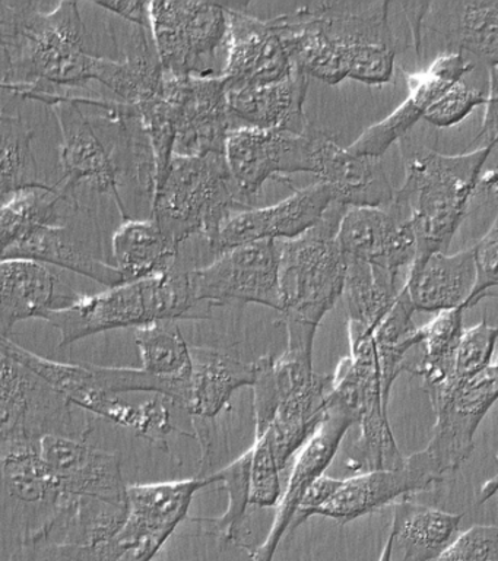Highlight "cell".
Wrapping results in <instances>:
<instances>
[{
	"label": "cell",
	"mask_w": 498,
	"mask_h": 561,
	"mask_svg": "<svg viewBox=\"0 0 498 561\" xmlns=\"http://www.w3.org/2000/svg\"><path fill=\"white\" fill-rule=\"evenodd\" d=\"M77 2L51 11L40 2L0 0V68L3 90L49 103L90 91L102 56L90 51Z\"/></svg>",
	"instance_id": "6da1fadb"
},
{
	"label": "cell",
	"mask_w": 498,
	"mask_h": 561,
	"mask_svg": "<svg viewBox=\"0 0 498 561\" xmlns=\"http://www.w3.org/2000/svg\"><path fill=\"white\" fill-rule=\"evenodd\" d=\"M384 0L312 2L279 15L294 65L327 85L344 79L380 87L395 73L396 39Z\"/></svg>",
	"instance_id": "7a4b0ae2"
},
{
	"label": "cell",
	"mask_w": 498,
	"mask_h": 561,
	"mask_svg": "<svg viewBox=\"0 0 498 561\" xmlns=\"http://www.w3.org/2000/svg\"><path fill=\"white\" fill-rule=\"evenodd\" d=\"M405 182L395 192L392 204L413 224L417 257L445 252L479 191L483 169L493 149L479 147L465 153H441L401 140Z\"/></svg>",
	"instance_id": "3957f363"
},
{
	"label": "cell",
	"mask_w": 498,
	"mask_h": 561,
	"mask_svg": "<svg viewBox=\"0 0 498 561\" xmlns=\"http://www.w3.org/2000/svg\"><path fill=\"white\" fill-rule=\"evenodd\" d=\"M347 206L335 204L304 236L279 241L282 309L287 350L313 355L319 324L344 296L347 261L338 241Z\"/></svg>",
	"instance_id": "277c9868"
},
{
	"label": "cell",
	"mask_w": 498,
	"mask_h": 561,
	"mask_svg": "<svg viewBox=\"0 0 498 561\" xmlns=\"http://www.w3.org/2000/svg\"><path fill=\"white\" fill-rule=\"evenodd\" d=\"M255 438L269 442L281 471L321 427L329 408L332 375L314 371L313 355L283 351L256 359Z\"/></svg>",
	"instance_id": "5b68a950"
},
{
	"label": "cell",
	"mask_w": 498,
	"mask_h": 561,
	"mask_svg": "<svg viewBox=\"0 0 498 561\" xmlns=\"http://www.w3.org/2000/svg\"><path fill=\"white\" fill-rule=\"evenodd\" d=\"M185 263L151 278L132 280L107 291L82 296L69 309L46 320L60 333V348L86 336L121 328H142L160 320L205 319L211 310L198 305L192 294Z\"/></svg>",
	"instance_id": "8992f818"
},
{
	"label": "cell",
	"mask_w": 498,
	"mask_h": 561,
	"mask_svg": "<svg viewBox=\"0 0 498 561\" xmlns=\"http://www.w3.org/2000/svg\"><path fill=\"white\" fill-rule=\"evenodd\" d=\"M349 355L332 375L331 399L351 411L358 425L357 440L348 450L345 467L357 473L399 468L402 455L391 423L389 402L395 379L387 375L373 331L347 322Z\"/></svg>",
	"instance_id": "52a82bcc"
},
{
	"label": "cell",
	"mask_w": 498,
	"mask_h": 561,
	"mask_svg": "<svg viewBox=\"0 0 498 561\" xmlns=\"http://www.w3.org/2000/svg\"><path fill=\"white\" fill-rule=\"evenodd\" d=\"M161 230L178 250L192 237L211 244L233 215L251 209L222 153L174 156L151 205Z\"/></svg>",
	"instance_id": "ba28073f"
},
{
	"label": "cell",
	"mask_w": 498,
	"mask_h": 561,
	"mask_svg": "<svg viewBox=\"0 0 498 561\" xmlns=\"http://www.w3.org/2000/svg\"><path fill=\"white\" fill-rule=\"evenodd\" d=\"M95 103L94 107L103 112L95 123L71 96H58L47 103L62 134V179L56 187L72 205L81 208L77 188L81 183H89L94 191L113 196L126 221L130 215L120 195V178L126 175L128 161V127L119 101L100 99Z\"/></svg>",
	"instance_id": "9c48e42d"
},
{
	"label": "cell",
	"mask_w": 498,
	"mask_h": 561,
	"mask_svg": "<svg viewBox=\"0 0 498 561\" xmlns=\"http://www.w3.org/2000/svg\"><path fill=\"white\" fill-rule=\"evenodd\" d=\"M151 34L164 72L220 77L216 64L229 37V9L220 2H152Z\"/></svg>",
	"instance_id": "30bf717a"
},
{
	"label": "cell",
	"mask_w": 498,
	"mask_h": 561,
	"mask_svg": "<svg viewBox=\"0 0 498 561\" xmlns=\"http://www.w3.org/2000/svg\"><path fill=\"white\" fill-rule=\"evenodd\" d=\"M0 385V449L38 446L47 436H90V423H77L63 394L3 354Z\"/></svg>",
	"instance_id": "8fae6325"
},
{
	"label": "cell",
	"mask_w": 498,
	"mask_h": 561,
	"mask_svg": "<svg viewBox=\"0 0 498 561\" xmlns=\"http://www.w3.org/2000/svg\"><path fill=\"white\" fill-rule=\"evenodd\" d=\"M279 266V241L238 245L218 254L209 265L190 270L192 294L208 310L231 302H255L281 311Z\"/></svg>",
	"instance_id": "7c38bea8"
},
{
	"label": "cell",
	"mask_w": 498,
	"mask_h": 561,
	"mask_svg": "<svg viewBox=\"0 0 498 561\" xmlns=\"http://www.w3.org/2000/svg\"><path fill=\"white\" fill-rule=\"evenodd\" d=\"M498 401V367L474 379L454 385L431 402L436 414L435 427L426 449L417 451L437 482L458 471L475 447V434L488 411Z\"/></svg>",
	"instance_id": "4fadbf2b"
},
{
	"label": "cell",
	"mask_w": 498,
	"mask_h": 561,
	"mask_svg": "<svg viewBox=\"0 0 498 561\" xmlns=\"http://www.w3.org/2000/svg\"><path fill=\"white\" fill-rule=\"evenodd\" d=\"M314 127L297 135L287 130L239 127L227 140L225 158L244 199L260 195L268 180L290 186L291 174H313Z\"/></svg>",
	"instance_id": "5bb4252c"
},
{
	"label": "cell",
	"mask_w": 498,
	"mask_h": 561,
	"mask_svg": "<svg viewBox=\"0 0 498 561\" xmlns=\"http://www.w3.org/2000/svg\"><path fill=\"white\" fill-rule=\"evenodd\" d=\"M164 94L172 101L176 123L174 156H225L233 122L221 77H176L164 72Z\"/></svg>",
	"instance_id": "9a60e30c"
},
{
	"label": "cell",
	"mask_w": 498,
	"mask_h": 561,
	"mask_svg": "<svg viewBox=\"0 0 498 561\" xmlns=\"http://www.w3.org/2000/svg\"><path fill=\"white\" fill-rule=\"evenodd\" d=\"M229 37L221 77L227 88L266 85L282 81L297 69L283 42L279 20H260L247 4L227 3Z\"/></svg>",
	"instance_id": "2e32d148"
},
{
	"label": "cell",
	"mask_w": 498,
	"mask_h": 561,
	"mask_svg": "<svg viewBox=\"0 0 498 561\" xmlns=\"http://www.w3.org/2000/svg\"><path fill=\"white\" fill-rule=\"evenodd\" d=\"M331 397V394H329ZM357 425L356 416L347 408L329 398V408L321 427L292 459L290 477L282 491L273 525L264 542L251 552L252 561H273L283 537L291 534L297 513L310 486L322 476L338 454L348 430Z\"/></svg>",
	"instance_id": "e0dca14e"
},
{
	"label": "cell",
	"mask_w": 498,
	"mask_h": 561,
	"mask_svg": "<svg viewBox=\"0 0 498 561\" xmlns=\"http://www.w3.org/2000/svg\"><path fill=\"white\" fill-rule=\"evenodd\" d=\"M472 70L474 64L466 60L462 51L450 50L440 53L427 69L404 72L409 88L408 96L383 121L367 127L349 145V151L380 160L393 144L401 142L426 117L428 110L450 87L462 81Z\"/></svg>",
	"instance_id": "ac0fdd59"
},
{
	"label": "cell",
	"mask_w": 498,
	"mask_h": 561,
	"mask_svg": "<svg viewBox=\"0 0 498 561\" xmlns=\"http://www.w3.org/2000/svg\"><path fill=\"white\" fill-rule=\"evenodd\" d=\"M334 204L332 188L317 180L268 208H251L233 215L208 248L217 257L227 250L256 241L299 239L316 227Z\"/></svg>",
	"instance_id": "d6986e66"
},
{
	"label": "cell",
	"mask_w": 498,
	"mask_h": 561,
	"mask_svg": "<svg viewBox=\"0 0 498 561\" xmlns=\"http://www.w3.org/2000/svg\"><path fill=\"white\" fill-rule=\"evenodd\" d=\"M338 241L347 259H358L395 275H408L417 257L413 224L395 205L348 208L340 221Z\"/></svg>",
	"instance_id": "ffe728a7"
},
{
	"label": "cell",
	"mask_w": 498,
	"mask_h": 561,
	"mask_svg": "<svg viewBox=\"0 0 498 561\" xmlns=\"http://www.w3.org/2000/svg\"><path fill=\"white\" fill-rule=\"evenodd\" d=\"M435 485L430 473L410 455L399 468L360 472L345 480L331 477L329 494L314 516L345 525Z\"/></svg>",
	"instance_id": "44dd1931"
},
{
	"label": "cell",
	"mask_w": 498,
	"mask_h": 561,
	"mask_svg": "<svg viewBox=\"0 0 498 561\" xmlns=\"http://www.w3.org/2000/svg\"><path fill=\"white\" fill-rule=\"evenodd\" d=\"M0 354L36 373L73 407L130 428L135 434L141 428L142 405H129L116 394L108 393L94 370V364L54 362L25 350L10 337H2Z\"/></svg>",
	"instance_id": "7402d4cb"
},
{
	"label": "cell",
	"mask_w": 498,
	"mask_h": 561,
	"mask_svg": "<svg viewBox=\"0 0 498 561\" xmlns=\"http://www.w3.org/2000/svg\"><path fill=\"white\" fill-rule=\"evenodd\" d=\"M86 438L47 436L38 445V454L65 493L128 503L120 455L90 445Z\"/></svg>",
	"instance_id": "603a6c76"
},
{
	"label": "cell",
	"mask_w": 498,
	"mask_h": 561,
	"mask_svg": "<svg viewBox=\"0 0 498 561\" xmlns=\"http://www.w3.org/2000/svg\"><path fill=\"white\" fill-rule=\"evenodd\" d=\"M313 174L332 188L336 204L347 208H380L395 197L379 158L357 156L319 129H314Z\"/></svg>",
	"instance_id": "cb8c5ba5"
},
{
	"label": "cell",
	"mask_w": 498,
	"mask_h": 561,
	"mask_svg": "<svg viewBox=\"0 0 498 561\" xmlns=\"http://www.w3.org/2000/svg\"><path fill=\"white\" fill-rule=\"evenodd\" d=\"M2 301L0 331L8 337L16 323L69 309L84 294L77 293L46 263L30 259H5L0 263Z\"/></svg>",
	"instance_id": "d4e9b609"
},
{
	"label": "cell",
	"mask_w": 498,
	"mask_h": 561,
	"mask_svg": "<svg viewBox=\"0 0 498 561\" xmlns=\"http://www.w3.org/2000/svg\"><path fill=\"white\" fill-rule=\"evenodd\" d=\"M308 90L309 77L299 68L279 82L227 88L233 130L257 127L304 134L310 127L304 113Z\"/></svg>",
	"instance_id": "484cf974"
},
{
	"label": "cell",
	"mask_w": 498,
	"mask_h": 561,
	"mask_svg": "<svg viewBox=\"0 0 498 561\" xmlns=\"http://www.w3.org/2000/svg\"><path fill=\"white\" fill-rule=\"evenodd\" d=\"M476 280L475 252L470 248L453 254L435 253L424 261L414 262L404 288L415 310L440 313L465 309Z\"/></svg>",
	"instance_id": "4316f807"
},
{
	"label": "cell",
	"mask_w": 498,
	"mask_h": 561,
	"mask_svg": "<svg viewBox=\"0 0 498 561\" xmlns=\"http://www.w3.org/2000/svg\"><path fill=\"white\" fill-rule=\"evenodd\" d=\"M5 259H30L46 265L63 267L86 278L107 285L108 288L125 284L115 265L103 261L82 244L67 222L37 224L21 232L14 241L2 248Z\"/></svg>",
	"instance_id": "83f0119b"
},
{
	"label": "cell",
	"mask_w": 498,
	"mask_h": 561,
	"mask_svg": "<svg viewBox=\"0 0 498 561\" xmlns=\"http://www.w3.org/2000/svg\"><path fill=\"white\" fill-rule=\"evenodd\" d=\"M463 515L405 497L393 504L391 533L378 561H431L456 538Z\"/></svg>",
	"instance_id": "f1b7e54d"
},
{
	"label": "cell",
	"mask_w": 498,
	"mask_h": 561,
	"mask_svg": "<svg viewBox=\"0 0 498 561\" xmlns=\"http://www.w3.org/2000/svg\"><path fill=\"white\" fill-rule=\"evenodd\" d=\"M257 364L244 363L233 351L192 346L190 401L192 421L216 423L231 398L256 380Z\"/></svg>",
	"instance_id": "f546056e"
},
{
	"label": "cell",
	"mask_w": 498,
	"mask_h": 561,
	"mask_svg": "<svg viewBox=\"0 0 498 561\" xmlns=\"http://www.w3.org/2000/svg\"><path fill=\"white\" fill-rule=\"evenodd\" d=\"M428 26L443 34L456 51H467L489 68L498 66V0L430 3Z\"/></svg>",
	"instance_id": "4dcf8cb0"
},
{
	"label": "cell",
	"mask_w": 498,
	"mask_h": 561,
	"mask_svg": "<svg viewBox=\"0 0 498 561\" xmlns=\"http://www.w3.org/2000/svg\"><path fill=\"white\" fill-rule=\"evenodd\" d=\"M112 254L125 283L164 274L181 261V250L154 218L126 219L113 234Z\"/></svg>",
	"instance_id": "1f68e13d"
},
{
	"label": "cell",
	"mask_w": 498,
	"mask_h": 561,
	"mask_svg": "<svg viewBox=\"0 0 498 561\" xmlns=\"http://www.w3.org/2000/svg\"><path fill=\"white\" fill-rule=\"evenodd\" d=\"M463 309L444 310L421 327L422 354L414 376L421 377L428 399L435 401L452 383L463 333Z\"/></svg>",
	"instance_id": "d6a6232c"
},
{
	"label": "cell",
	"mask_w": 498,
	"mask_h": 561,
	"mask_svg": "<svg viewBox=\"0 0 498 561\" xmlns=\"http://www.w3.org/2000/svg\"><path fill=\"white\" fill-rule=\"evenodd\" d=\"M345 261L347 278L343 298L348 322L374 328L396 305L405 284L395 275L364 261L347 257Z\"/></svg>",
	"instance_id": "836d02e7"
},
{
	"label": "cell",
	"mask_w": 498,
	"mask_h": 561,
	"mask_svg": "<svg viewBox=\"0 0 498 561\" xmlns=\"http://www.w3.org/2000/svg\"><path fill=\"white\" fill-rule=\"evenodd\" d=\"M142 370L173 383H190L192 346L176 320H160L135 331Z\"/></svg>",
	"instance_id": "e575fe53"
},
{
	"label": "cell",
	"mask_w": 498,
	"mask_h": 561,
	"mask_svg": "<svg viewBox=\"0 0 498 561\" xmlns=\"http://www.w3.org/2000/svg\"><path fill=\"white\" fill-rule=\"evenodd\" d=\"M176 526L128 503L125 524L94 548V561H152Z\"/></svg>",
	"instance_id": "d590c367"
},
{
	"label": "cell",
	"mask_w": 498,
	"mask_h": 561,
	"mask_svg": "<svg viewBox=\"0 0 498 561\" xmlns=\"http://www.w3.org/2000/svg\"><path fill=\"white\" fill-rule=\"evenodd\" d=\"M0 151H2V171H0V195L2 201L14 193L32 187H49L40 182L37 162L32 151L34 130L27 126L20 114L0 117Z\"/></svg>",
	"instance_id": "8d00e7d4"
},
{
	"label": "cell",
	"mask_w": 498,
	"mask_h": 561,
	"mask_svg": "<svg viewBox=\"0 0 498 561\" xmlns=\"http://www.w3.org/2000/svg\"><path fill=\"white\" fill-rule=\"evenodd\" d=\"M251 451L246 450L240 455L233 462L221 468L220 471L211 473L213 484L220 482L222 489L227 491V508L220 517H205V519H194L207 522L209 528L207 534L216 535L224 542L244 548L242 530L244 520L247 517V511L251 506Z\"/></svg>",
	"instance_id": "74e56055"
},
{
	"label": "cell",
	"mask_w": 498,
	"mask_h": 561,
	"mask_svg": "<svg viewBox=\"0 0 498 561\" xmlns=\"http://www.w3.org/2000/svg\"><path fill=\"white\" fill-rule=\"evenodd\" d=\"M497 341L498 327H493L485 318L475 327L465 329L461 345H459L452 383L443 393L448 392L454 385L474 379L480 373L488 370L494 364Z\"/></svg>",
	"instance_id": "f35d334b"
},
{
	"label": "cell",
	"mask_w": 498,
	"mask_h": 561,
	"mask_svg": "<svg viewBox=\"0 0 498 561\" xmlns=\"http://www.w3.org/2000/svg\"><path fill=\"white\" fill-rule=\"evenodd\" d=\"M251 506L277 507L282 495L281 468L265 437L255 438L251 449Z\"/></svg>",
	"instance_id": "ab89813d"
},
{
	"label": "cell",
	"mask_w": 498,
	"mask_h": 561,
	"mask_svg": "<svg viewBox=\"0 0 498 561\" xmlns=\"http://www.w3.org/2000/svg\"><path fill=\"white\" fill-rule=\"evenodd\" d=\"M485 103H487V94L478 88L467 85L462 79L432 104L424 121L437 129H448L465 121L478 105H485Z\"/></svg>",
	"instance_id": "60d3db41"
},
{
	"label": "cell",
	"mask_w": 498,
	"mask_h": 561,
	"mask_svg": "<svg viewBox=\"0 0 498 561\" xmlns=\"http://www.w3.org/2000/svg\"><path fill=\"white\" fill-rule=\"evenodd\" d=\"M436 561H498V526H472L458 535Z\"/></svg>",
	"instance_id": "b9f144b4"
},
{
	"label": "cell",
	"mask_w": 498,
	"mask_h": 561,
	"mask_svg": "<svg viewBox=\"0 0 498 561\" xmlns=\"http://www.w3.org/2000/svg\"><path fill=\"white\" fill-rule=\"evenodd\" d=\"M472 248L475 252L478 280L466 307H474L484 298L493 297V291H498V210L488 231Z\"/></svg>",
	"instance_id": "7bdbcfd3"
},
{
	"label": "cell",
	"mask_w": 498,
	"mask_h": 561,
	"mask_svg": "<svg viewBox=\"0 0 498 561\" xmlns=\"http://www.w3.org/2000/svg\"><path fill=\"white\" fill-rule=\"evenodd\" d=\"M484 107L483 125L475 142L498 152V66L489 68V92Z\"/></svg>",
	"instance_id": "ee69618b"
},
{
	"label": "cell",
	"mask_w": 498,
	"mask_h": 561,
	"mask_svg": "<svg viewBox=\"0 0 498 561\" xmlns=\"http://www.w3.org/2000/svg\"><path fill=\"white\" fill-rule=\"evenodd\" d=\"M99 7L107 9L115 15L124 18L129 24L151 31L152 2H97Z\"/></svg>",
	"instance_id": "f6af8a7d"
},
{
	"label": "cell",
	"mask_w": 498,
	"mask_h": 561,
	"mask_svg": "<svg viewBox=\"0 0 498 561\" xmlns=\"http://www.w3.org/2000/svg\"><path fill=\"white\" fill-rule=\"evenodd\" d=\"M401 7L404 9L405 15L408 18L410 31H413L415 50H417L418 56H421V30L427 18L428 8H430V2H404L401 3Z\"/></svg>",
	"instance_id": "bcb514c9"
},
{
	"label": "cell",
	"mask_w": 498,
	"mask_h": 561,
	"mask_svg": "<svg viewBox=\"0 0 498 561\" xmlns=\"http://www.w3.org/2000/svg\"><path fill=\"white\" fill-rule=\"evenodd\" d=\"M479 191L498 201V167L483 175L479 183Z\"/></svg>",
	"instance_id": "7dc6e473"
},
{
	"label": "cell",
	"mask_w": 498,
	"mask_h": 561,
	"mask_svg": "<svg viewBox=\"0 0 498 561\" xmlns=\"http://www.w3.org/2000/svg\"><path fill=\"white\" fill-rule=\"evenodd\" d=\"M497 465H498V454H497ZM498 493V472L493 478H489L488 481H485L478 491V504L487 503L489 499H493L494 495Z\"/></svg>",
	"instance_id": "c3c4849f"
},
{
	"label": "cell",
	"mask_w": 498,
	"mask_h": 561,
	"mask_svg": "<svg viewBox=\"0 0 498 561\" xmlns=\"http://www.w3.org/2000/svg\"><path fill=\"white\" fill-rule=\"evenodd\" d=\"M494 364H496V366L498 367V357H497L496 362H494Z\"/></svg>",
	"instance_id": "681fc988"
}]
</instances>
